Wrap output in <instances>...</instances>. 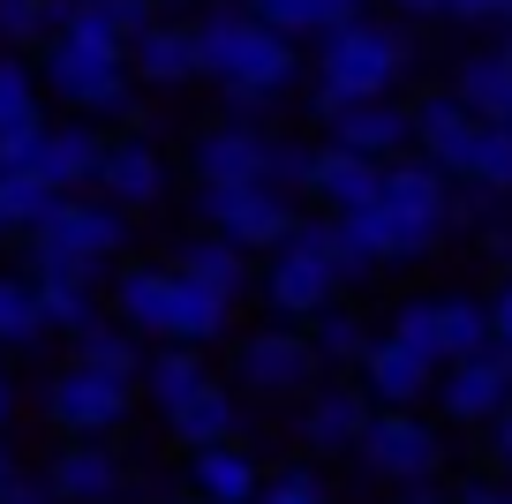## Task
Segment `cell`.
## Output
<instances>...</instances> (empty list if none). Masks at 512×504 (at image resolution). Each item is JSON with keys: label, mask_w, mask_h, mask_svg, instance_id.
<instances>
[{"label": "cell", "mask_w": 512, "mask_h": 504, "mask_svg": "<svg viewBox=\"0 0 512 504\" xmlns=\"http://www.w3.org/2000/svg\"><path fill=\"white\" fill-rule=\"evenodd\" d=\"M189 23H196V68H204V83H219V121L264 128V113L302 76V46L279 38L272 23H256L241 0H211Z\"/></svg>", "instance_id": "cell-1"}, {"label": "cell", "mask_w": 512, "mask_h": 504, "mask_svg": "<svg viewBox=\"0 0 512 504\" xmlns=\"http://www.w3.org/2000/svg\"><path fill=\"white\" fill-rule=\"evenodd\" d=\"M31 68H38V91H46L53 106H68L76 121H98V128L106 121L113 128L144 121V113H136V76H128V38L98 16L91 0L31 53Z\"/></svg>", "instance_id": "cell-2"}, {"label": "cell", "mask_w": 512, "mask_h": 504, "mask_svg": "<svg viewBox=\"0 0 512 504\" xmlns=\"http://www.w3.org/2000/svg\"><path fill=\"white\" fill-rule=\"evenodd\" d=\"M113 324H128L151 347H211V339H226L234 309L196 279H181L174 264H128L113 279Z\"/></svg>", "instance_id": "cell-3"}, {"label": "cell", "mask_w": 512, "mask_h": 504, "mask_svg": "<svg viewBox=\"0 0 512 504\" xmlns=\"http://www.w3.org/2000/svg\"><path fill=\"white\" fill-rule=\"evenodd\" d=\"M415 68V38L407 23H347V31L317 38V91H309V113H339V106H362V98H392L400 76Z\"/></svg>", "instance_id": "cell-4"}, {"label": "cell", "mask_w": 512, "mask_h": 504, "mask_svg": "<svg viewBox=\"0 0 512 504\" xmlns=\"http://www.w3.org/2000/svg\"><path fill=\"white\" fill-rule=\"evenodd\" d=\"M128 249V219L106 204V196H61V204L46 211V226L31 234V264H23V279L53 286H98L106 279V264Z\"/></svg>", "instance_id": "cell-5"}, {"label": "cell", "mask_w": 512, "mask_h": 504, "mask_svg": "<svg viewBox=\"0 0 512 504\" xmlns=\"http://www.w3.org/2000/svg\"><path fill=\"white\" fill-rule=\"evenodd\" d=\"M256 294L272 301L279 324H309V316H324L339 301V271H332V219H294V234L279 241L272 256H264V271H256Z\"/></svg>", "instance_id": "cell-6"}, {"label": "cell", "mask_w": 512, "mask_h": 504, "mask_svg": "<svg viewBox=\"0 0 512 504\" xmlns=\"http://www.w3.org/2000/svg\"><path fill=\"white\" fill-rule=\"evenodd\" d=\"M354 459H362L377 482L415 489V482H437V467H445V437H437L415 407H377L369 429H362V444H354Z\"/></svg>", "instance_id": "cell-7"}, {"label": "cell", "mask_w": 512, "mask_h": 504, "mask_svg": "<svg viewBox=\"0 0 512 504\" xmlns=\"http://www.w3.org/2000/svg\"><path fill=\"white\" fill-rule=\"evenodd\" d=\"M196 219H204V234H226L234 249L272 256L302 211H294V196L264 189V181H234V189H196Z\"/></svg>", "instance_id": "cell-8"}, {"label": "cell", "mask_w": 512, "mask_h": 504, "mask_svg": "<svg viewBox=\"0 0 512 504\" xmlns=\"http://www.w3.org/2000/svg\"><path fill=\"white\" fill-rule=\"evenodd\" d=\"M128 414H136V384H113V377H98V369H83V362H61L46 377V422L61 429V437H98L106 444L113 429H128Z\"/></svg>", "instance_id": "cell-9"}, {"label": "cell", "mask_w": 512, "mask_h": 504, "mask_svg": "<svg viewBox=\"0 0 512 504\" xmlns=\"http://www.w3.org/2000/svg\"><path fill=\"white\" fill-rule=\"evenodd\" d=\"M234 384L256 399H309L317 392V354L294 324H264L234 339Z\"/></svg>", "instance_id": "cell-10"}, {"label": "cell", "mask_w": 512, "mask_h": 504, "mask_svg": "<svg viewBox=\"0 0 512 504\" xmlns=\"http://www.w3.org/2000/svg\"><path fill=\"white\" fill-rule=\"evenodd\" d=\"M181 158H189L196 189H234V181L272 189V128H256V121H204Z\"/></svg>", "instance_id": "cell-11"}, {"label": "cell", "mask_w": 512, "mask_h": 504, "mask_svg": "<svg viewBox=\"0 0 512 504\" xmlns=\"http://www.w3.org/2000/svg\"><path fill=\"white\" fill-rule=\"evenodd\" d=\"M166 151L144 136V128H121V136H106V158H98V181L91 189L106 196L113 211H151V204H166Z\"/></svg>", "instance_id": "cell-12"}, {"label": "cell", "mask_w": 512, "mask_h": 504, "mask_svg": "<svg viewBox=\"0 0 512 504\" xmlns=\"http://www.w3.org/2000/svg\"><path fill=\"white\" fill-rule=\"evenodd\" d=\"M324 143L332 151H354V158H377V166H392L400 151H415V113L400 106V98H362V106H339L324 113Z\"/></svg>", "instance_id": "cell-13"}, {"label": "cell", "mask_w": 512, "mask_h": 504, "mask_svg": "<svg viewBox=\"0 0 512 504\" xmlns=\"http://www.w3.org/2000/svg\"><path fill=\"white\" fill-rule=\"evenodd\" d=\"M98 158H106V128L68 113V121H46V136H38V151H31L23 174L46 181L53 196H83L98 181Z\"/></svg>", "instance_id": "cell-14"}, {"label": "cell", "mask_w": 512, "mask_h": 504, "mask_svg": "<svg viewBox=\"0 0 512 504\" xmlns=\"http://www.w3.org/2000/svg\"><path fill=\"white\" fill-rule=\"evenodd\" d=\"M505 407H512V369H505L497 347L475 354V362H452L445 377H437V414L460 422V429H490Z\"/></svg>", "instance_id": "cell-15"}, {"label": "cell", "mask_w": 512, "mask_h": 504, "mask_svg": "<svg viewBox=\"0 0 512 504\" xmlns=\"http://www.w3.org/2000/svg\"><path fill=\"white\" fill-rule=\"evenodd\" d=\"M128 76H136V91L204 83V68H196V23L189 16H159L151 31H136L128 38Z\"/></svg>", "instance_id": "cell-16"}, {"label": "cell", "mask_w": 512, "mask_h": 504, "mask_svg": "<svg viewBox=\"0 0 512 504\" xmlns=\"http://www.w3.org/2000/svg\"><path fill=\"white\" fill-rule=\"evenodd\" d=\"M369 392L362 384H317V392L302 399V414H294V437L309 444V452H354L369 429Z\"/></svg>", "instance_id": "cell-17"}, {"label": "cell", "mask_w": 512, "mask_h": 504, "mask_svg": "<svg viewBox=\"0 0 512 504\" xmlns=\"http://www.w3.org/2000/svg\"><path fill=\"white\" fill-rule=\"evenodd\" d=\"M46 482H53V497H61V504H113V497H121V482H128V467H121V452H113V444L68 437L61 452H53Z\"/></svg>", "instance_id": "cell-18"}, {"label": "cell", "mask_w": 512, "mask_h": 504, "mask_svg": "<svg viewBox=\"0 0 512 504\" xmlns=\"http://www.w3.org/2000/svg\"><path fill=\"white\" fill-rule=\"evenodd\" d=\"M384 189V166L377 158H354V151H332V143H317V166H309V204L324 211V219H354V211H369Z\"/></svg>", "instance_id": "cell-19"}, {"label": "cell", "mask_w": 512, "mask_h": 504, "mask_svg": "<svg viewBox=\"0 0 512 504\" xmlns=\"http://www.w3.org/2000/svg\"><path fill=\"white\" fill-rule=\"evenodd\" d=\"M377 204H384V211H400V219H415V226H437V234H445V226H452V181L437 174L422 151H400L392 166H384Z\"/></svg>", "instance_id": "cell-20"}, {"label": "cell", "mask_w": 512, "mask_h": 504, "mask_svg": "<svg viewBox=\"0 0 512 504\" xmlns=\"http://www.w3.org/2000/svg\"><path fill=\"white\" fill-rule=\"evenodd\" d=\"M174 271H181V279H196L204 294H219L226 309L256 294V264H249V249H234L226 234H189V241L174 249Z\"/></svg>", "instance_id": "cell-21"}, {"label": "cell", "mask_w": 512, "mask_h": 504, "mask_svg": "<svg viewBox=\"0 0 512 504\" xmlns=\"http://www.w3.org/2000/svg\"><path fill=\"white\" fill-rule=\"evenodd\" d=\"M362 392H369V407H422V399L437 392V369L422 362V354H407L400 339H369Z\"/></svg>", "instance_id": "cell-22"}, {"label": "cell", "mask_w": 512, "mask_h": 504, "mask_svg": "<svg viewBox=\"0 0 512 504\" xmlns=\"http://www.w3.org/2000/svg\"><path fill=\"white\" fill-rule=\"evenodd\" d=\"M256 489H264V467H256L249 444L189 452V497L196 504H256Z\"/></svg>", "instance_id": "cell-23"}, {"label": "cell", "mask_w": 512, "mask_h": 504, "mask_svg": "<svg viewBox=\"0 0 512 504\" xmlns=\"http://www.w3.org/2000/svg\"><path fill=\"white\" fill-rule=\"evenodd\" d=\"M166 437L181 444V452H211V444H241V399L226 392L219 377L204 384V392L189 399V407L166 414Z\"/></svg>", "instance_id": "cell-24"}, {"label": "cell", "mask_w": 512, "mask_h": 504, "mask_svg": "<svg viewBox=\"0 0 512 504\" xmlns=\"http://www.w3.org/2000/svg\"><path fill=\"white\" fill-rule=\"evenodd\" d=\"M256 23H272L279 38H332V31H347V23H362L369 16V0H241Z\"/></svg>", "instance_id": "cell-25"}, {"label": "cell", "mask_w": 512, "mask_h": 504, "mask_svg": "<svg viewBox=\"0 0 512 504\" xmlns=\"http://www.w3.org/2000/svg\"><path fill=\"white\" fill-rule=\"evenodd\" d=\"M452 91H460V106L475 113V121L512 128V61H505L497 46L460 53V68H452Z\"/></svg>", "instance_id": "cell-26"}, {"label": "cell", "mask_w": 512, "mask_h": 504, "mask_svg": "<svg viewBox=\"0 0 512 504\" xmlns=\"http://www.w3.org/2000/svg\"><path fill=\"white\" fill-rule=\"evenodd\" d=\"M204 384H211L204 347H151V354H144V377H136V392H144L159 414H174V407H189Z\"/></svg>", "instance_id": "cell-27"}, {"label": "cell", "mask_w": 512, "mask_h": 504, "mask_svg": "<svg viewBox=\"0 0 512 504\" xmlns=\"http://www.w3.org/2000/svg\"><path fill=\"white\" fill-rule=\"evenodd\" d=\"M452 189H482V196H505L512 204V128H497V121L475 128V143L452 166Z\"/></svg>", "instance_id": "cell-28"}, {"label": "cell", "mask_w": 512, "mask_h": 504, "mask_svg": "<svg viewBox=\"0 0 512 504\" xmlns=\"http://www.w3.org/2000/svg\"><path fill=\"white\" fill-rule=\"evenodd\" d=\"M302 339H309V354H317V369H362V354H369L377 331H369L354 309H339V301H332L324 316H309V324H302Z\"/></svg>", "instance_id": "cell-29"}, {"label": "cell", "mask_w": 512, "mask_h": 504, "mask_svg": "<svg viewBox=\"0 0 512 504\" xmlns=\"http://www.w3.org/2000/svg\"><path fill=\"white\" fill-rule=\"evenodd\" d=\"M144 354H151L144 339H136L128 324H106V316L76 339V362L98 369V377H113V384H136V377H144Z\"/></svg>", "instance_id": "cell-30"}, {"label": "cell", "mask_w": 512, "mask_h": 504, "mask_svg": "<svg viewBox=\"0 0 512 504\" xmlns=\"http://www.w3.org/2000/svg\"><path fill=\"white\" fill-rule=\"evenodd\" d=\"M437 347H445V369L490 354V347H497V339H490V301L445 294V301H437Z\"/></svg>", "instance_id": "cell-31"}, {"label": "cell", "mask_w": 512, "mask_h": 504, "mask_svg": "<svg viewBox=\"0 0 512 504\" xmlns=\"http://www.w3.org/2000/svg\"><path fill=\"white\" fill-rule=\"evenodd\" d=\"M46 128V91H38L31 53H0V136Z\"/></svg>", "instance_id": "cell-32"}, {"label": "cell", "mask_w": 512, "mask_h": 504, "mask_svg": "<svg viewBox=\"0 0 512 504\" xmlns=\"http://www.w3.org/2000/svg\"><path fill=\"white\" fill-rule=\"evenodd\" d=\"M53 204H61V196H53L46 181H31V174H0V241H31L38 226H46Z\"/></svg>", "instance_id": "cell-33"}, {"label": "cell", "mask_w": 512, "mask_h": 504, "mask_svg": "<svg viewBox=\"0 0 512 504\" xmlns=\"http://www.w3.org/2000/svg\"><path fill=\"white\" fill-rule=\"evenodd\" d=\"M46 339V309H38V286L23 271H0V347H38Z\"/></svg>", "instance_id": "cell-34"}, {"label": "cell", "mask_w": 512, "mask_h": 504, "mask_svg": "<svg viewBox=\"0 0 512 504\" xmlns=\"http://www.w3.org/2000/svg\"><path fill=\"white\" fill-rule=\"evenodd\" d=\"M31 286H38V279H31ZM38 309H46V331H61V339H83V331L98 324V286L53 279V286H38Z\"/></svg>", "instance_id": "cell-35"}, {"label": "cell", "mask_w": 512, "mask_h": 504, "mask_svg": "<svg viewBox=\"0 0 512 504\" xmlns=\"http://www.w3.org/2000/svg\"><path fill=\"white\" fill-rule=\"evenodd\" d=\"M384 339H400L407 354H422L430 369H445V347H437V301H400V316H392Z\"/></svg>", "instance_id": "cell-36"}, {"label": "cell", "mask_w": 512, "mask_h": 504, "mask_svg": "<svg viewBox=\"0 0 512 504\" xmlns=\"http://www.w3.org/2000/svg\"><path fill=\"white\" fill-rule=\"evenodd\" d=\"M46 46V0H0V53Z\"/></svg>", "instance_id": "cell-37"}, {"label": "cell", "mask_w": 512, "mask_h": 504, "mask_svg": "<svg viewBox=\"0 0 512 504\" xmlns=\"http://www.w3.org/2000/svg\"><path fill=\"white\" fill-rule=\"evenodd\" d=\"M309 166H317V143L272 136V189H279V196H302V189H309Z\"/></svg>", "instance_id": "cell-38"}, {"label": "cell", "mask_w": 512, "mask_h": 504, "mask_svg": "<svg viewBox=\"0 0 512 504\" xmlns=\"http://www.w3.org/2000/svg\"><path fill=\"white\" fill-rule=\"evenodd\" d=\"M256 504H324V482L309 467H279V474H264Z\"/></svg>", "instance_id": "cell-39"}, {"label": "cell", "mask_w": 512, "mask_h": 504, "mask_svg": "<svg viewBox=\"0 0 512 504\" xmlns=\"http://www.w3.org/2000/svg\"><path fill=\"white\" fill-rule=\"evenodd\" d=\"M91 8H98L121 38H136V31H151V23H159V0H91Z\"/></svg>", "instance_id": "cell-40"}, {"label": "cell", "mask_w": 512, "mask_h": 504, "mask_svg": "<svg viewBox=\"0 0 512 504\" xmlns=\"http://www.w3.org/2000/svg\"><path fill=\"white\" fill-rule=\"evenodd\" d=\"M490 339H497V354H512V271H505V286L490 294Z\"/></svg>", "instance_id": "cell-41"}, {"label": "cell", "mask_w": 512, "mask_h": 504, "mask_svg": "<svg viewBox=\"0 0 512 504\" xmlns=\"http://www.w3.org/2000/svg\"><path fill=\"white\" fill-rule=\"evenodd\" d=\"M0 504H61V497H53L46 474H16V482L0 489Z\"/></svg>", "instance_id": "cell-42"}, {"label": "cell", "mask_w": 512, "mask_h": 504, "mask_svg": "<svg viewBox=\"0 0 512 504\" xmlns=\"http://www.w3.org/2000/svg\"><path fill=\"white\" fill-rule=\"evenodd\" d=\"M445 23H497V0H445Z\"/></svg>", "instance_id": "cell-43"}, {"label": "cell", "mask_w": 512, "mask_h": 504, "mask_svg": "<svg viewBox=\"0 0 512 504\" xmlns=\"http://www.w3.org/2000/svg\"><path fill=\"white\" fill-rule=\"evenodd\" d=\"M490 459H497V467L512 474V407H505V414L490 422Z\"/></svg>", "instance_id": "cell-44"}, {"label": "cell", "mask_w": 512, "mask_h": 504, "mask_svg": "<svg viewBox=\"0 0 512 504\" xmlns=\"http://www.w3.org/2000/svg\"><path fill=\"white\" fill-rule=\"evenodd\" d=\"M452 504H512V482H467Z\"/></svg>", "instance_id": "cell-45"}, {"label": "cell", "mask_w": 512, "mask_h": 504, "mask_svg": "<svg viewBox=\"0 0 512 504\" xmlns=\"http://www.w3.org/2000/svg\"><path fill=\"white\" fill-rule=\"evenodd\" d=\"M392 16H407V23H430V16H445V0H384Z\"/></svg>", "instance_id": "cell-46"}, {"label": "cell", "mask_w": 512, "mask_h": 504, "mask_svg": "<svg viewBox=\"0 0 512 504\" xmlns=\"http://www.w3.org/2000/svg\"><path fill=\"white\" fill-rule=\"evenodd\" d=\"M400 504H452L437 482H415V489H400Z\"/></svg>", "instance_id": "cell-47"}, {"label": "cell", "mask_w": 512, "mask_h": 504, "mask_svg": "<svg viewBox=\"0 0 512 504\" xmlns=\"http://www.w3.org/2000/svg\"><path fill=\"white\" fill-rule=\"evenodd\" d=\"M16 422V384H8V369H0V429Z\"/></svg>", "instance_id": "cell-48"}, {"label": "cell", "mask_w": 512, "mask_h": 504, "mask_svg": "<svg viewBox=\"0 0 512 504\" xmlns=\"http://www.w3.org/2000/svg\"><path fill=\"white\" fill-rule=\"evenodd\" d=\"M189 8H211V0H159V16H189Z\"/></svg>", "instance_id": "cell-49"}, {"label": "cell", "mask_w": 512, "mask_h": 504, "mask_svg": "<svg viewBox=\"0 0 512 504\" xmlns=\"http://www.w3.org/2000/svg\"><path fill=\"white\" fill-rule=\"evenodd\" d=\"M8 482H16V459H8V444H0V489H8Z\"/></svg>", "instance_id": "cell-50"}, {"label": "cell", "mask_w": 512, "mask_h": 504, "mask_svg": "<svg viewBox=\"0 0 512 504\" xmlns=\"http://www.w3.org/2000/svg\"><path fill=\"white\" fill-rule=\"evenodd\" d=\"M497 53H505V61H512V23H505V38H497Z\"/></svg>", "instance_id": "cell-51"}, {"label": "cell", "mask_w": 512, "mask_h": 504, "mask_svg": "<svg viewBox=\"0 0 512 504\" xmlns=\"http://www.w3.org/2000/svg\"><path fill=\"white\" fill-rule=\"evenodd\" d=\"M497 23H512V0H497Z\"/></svg>", "instance_id": "cell-52"}]
</instances>
